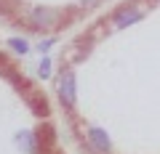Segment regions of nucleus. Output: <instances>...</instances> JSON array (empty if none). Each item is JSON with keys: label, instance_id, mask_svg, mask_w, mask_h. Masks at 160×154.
Returning <instances> with one entry per match:
<instances>
[{"label": "nucleus", "instance_id": "nucleus-1", "mask_svg": "<svg viewBox=\"0 0 160 154\" xmlns=\"http://www.w3.org/2000/svg\"><path fill=\"white\" fill-rule=\"evenodd\" d=\"M59 98L67 106H75V98H78V91H75V72H64L59 77Z\"/></svg>", "mask_w": 160, "mask_h": 154}, {"label": "nucleus", "instance_id": "nucleus-2", "mask_svg": "<svg viewBox=\"0 0 160 154\" xmlns=\"http://www.w3.org/2000/svg\"><path fill=\"white\" fill-rule=\"evenodd\" d=\"M142 16H144V11L139 6H126V8H120V11L112 16V24L115 27H128V24L139 21Z\"/></svg>", "mask_w": 160, "mask_h": 154}, {"label": "nucleus", "instance_id": "nucleus-3", "mask_svg": "<svg viewBox=\"0 0 160 154\" xmlns=\"http://www.w3.org/2000/svg\"><path fill=\"white\" fill-rule=\"evenodd\" d=\"M86 136H88V141H91V146L96 149V152L107 154L109 149H112V141H109V136H107V130H104V128H88Z\"/></svg>", "mask_w": 160, "mask_h": 154}, {"label": "nucleus", "instance_id": "nucleus-4", "mask_svg": "<svg viewBox=\"0 0 160 154\" xmlns=\"http://www.w3.org/2000/svg\"><path fill=\"white\" fill-rule=\"evenodd\" d=\"M29 16H32V24H35V27H51V24L59 19V13L51 11V8H46V6H38V8H32Z\"/></svg>", "mask_w": 160, "mask_h": 154}, {"label": "nucleus", "instance_id": "nucleus-5", "mask_svg": "<svg viewBox=\"0 0 160 154\" xmlns=\"http://www.w3.org/2000/svg\"><path fill=\"white\" fill-rule=\"evenodd\" d=\"M16 141H19V146H24V149H27V152H29V154H32V152H35V138H32V133H27V130H24V133H22V136H19V138H16Z\"/></svg>", "mask_w": 160, "mask_h": 154}, {"label": "nucleus", "instance_id": "nucleus-6", "mask_svg": "<svg viewBox=\"0 0 160 154\" xmlns=\"http://www.w3.org/2000/svg\"><path fill=\"white\" fill-rule=\"evenodd\" d=\"M8 45H11L16 53H27V51H29V43L24 40V37H11V40H8Z\"/></svg>", "mask_w": 160, "mask_h": 154}, {"label": "nucleus", "instance_id": "nucleus-7", "mask_svg": "<svg viewBox=\"0 0 160 154\" xmlns=\"http://www.w3.org/2000/svg\"><path fill=\"white\" fill-rule=\"evenodd\" d=\"M48 74H51V61L43 58V64H40V77H48Z\"/></svg>", "mask_w": 160, "mask_h": 154}, {"label": "nucleus", "instance_id": "nucleus-8", "mask_svg": "<svg viewBox=\"0 0 160 154\" xmlns=\"http://www.w3.org/2000/svg\"><path fill=\"white\" fill-rule=\"evenodd\" d=\"M83 3H93V0H83Z\"/></svg>", "mask_w": 160, "mask_h": 154}]
</instances>
